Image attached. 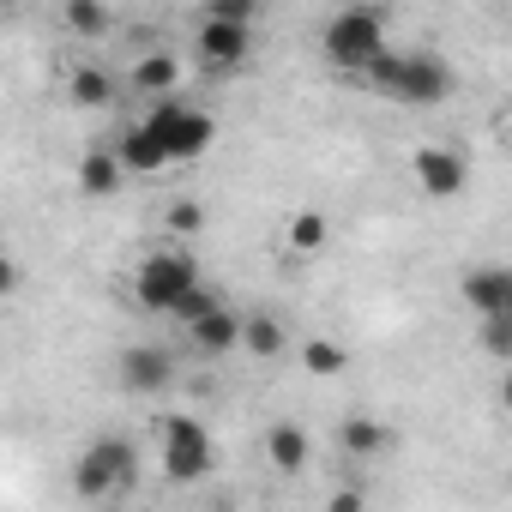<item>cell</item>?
<instances>
[{"label":"cell","instance_id":"cell-27","mask_svg":"<svg viewBox=\"0 0 512 512\" xmlns=\"http://www.w3.org/2000/svg\"><path fill=\"white\" fill-rule=\"evenodd\" d=\"M25 290V272H19V260H7V253H0V302L7 296H19Z\"/></svg>","mask_w":512,"mask_h":512},{"label":"cell","instance_id":"cell-22","mask_svg":"<svg viewBox=\"0 0 512 512\" xmlns=\"http://www.w3.org/2000/svg\"><path fill=\"white\" fill-rule=\"evenodd\" d=\"M302 362H308V374H344L350 368L344 344H332V338H308L302 344Z\"/></svg>","mask_w":512,"mask_h":512},{"label":"cell","instance_id":"cell-21","mask_svg":"<svg viewBox=\"0 0 512 512\" xmlns=\"http://www.w3.org/2000/svg\"><path fill=\"white\" fill-rule=\"evenodd\" d=\"M217 308H223V296H217L211 284H193V290H187V296L169 308V320H181V326H199V320H205V314H217Z\"/></svg>","mask_w":512,"mask_h":512},{"label":"cell","instance_id":"cell-26","mask_svg":"<svg viewBox=\"0 0 512 512\" xmlns=\"http://www.w3.org/2000/svg\"><path fill=\"white\" fill-rule=\"evenodd\" d=\"M320 512H368V494H362V488L350 482V488H338V494H332V500H326Z\"/></svg>","mask_w":512,"mask_h":512},{"label":"cell","instance_id":"cell-23","mask_svg":"<svg viewBox=\"0 0 512 512\" xmlns=\"http://www.w3.org/2000/svg\"><path fill=\"white\" fill-rule=\"evenodd\" d=\"M253 0H211V7L199 13V19H211V25H253Z\"/></svg>","mask_w":512,"mask_h":512},{"label":"cell","instance_id":"cell-20","mask_svg":"<svg viewBox=\"0 0 512 512\" xmlns=\"http://www.w3.org/2000/svg\"><path fill=\"white\" fill-rule=\"evenodd\" d=\"M326 241H332L326 211H296V223H290V247H296V253H320Z\"/></svg>","mask_w":512,"mask_h":512},{"label":"cell","instance_id":"cell-9","mask_svg":"<svg viewBox=\"0 0 512 512\" xmlns=\"http://www.w3.org/2000/svg\"><path fill=\"white\" fill-rule=\"evenodd\" d=\"M175 85H181V61H175V49H151V55H139L133 67H127V91H139V97H175Z\"/></svg>","mask_w":512,"mask_h":512},{"label":"cell","instance_id":"cell-4","mask_svg":"<svg viewBox=\"0 0 512 512\" xmlns=\"http://www.w3.org/2000/svg\"><path fill=\"white\" fill-rule=\"evenodd\" d=\"M133 482H139V446L121 440V434H103V440L85 446L79 464H73V494H79V500H103V494H115V488H133Z\"/></svg>","mask_w":512,"mask_h":512},{"label":"cell","instance_id":"cell-3","mask_svg":"<svg viewBox=\"0 0 512 512\" xmlns=\"http://www.w3.org/2000/svg\"><path fill=\"white\" fill-rule=\"evenodd\" d=\"M139 127L151 133V145L163 151V163H193V157H205V145L217 139V121H211L205 109L181 103V97L151 103V115H145Z\"/></svg>","mask_w":512,"mask_h":512},{"label":"cell","instance_id":"cell-17","mask_svg":"<svg viewBox=\"0 0 512 512\" xmlns=\"http://www.w3.org/2000/svg\"><path fill=\"white\" fill-rule=\"evenodd\" d=\"M67 91H73V103H79V109H103V103L115 97V79H109L103 67H91V61H85V67H73Z\"/></svg>","mask_w":512,"mask_h":512},{"label":"cell","instance_id":"cell-6","mask_svg":"<svg viewBox=\"0 0 512 512\" xmlns=\"http://www.w3.org/2000/svg\"><path fill=\"white\" fill-rule=\"evenodd\" d=\"M211 434H205V422L199 416H169L163 422V470H169V482H199L205 470H211Z\"/></svg>","mask_w":512,"mask_h":512},{"label":"cell","instance_id":"cell-25","mask_svg":"<svg viewBox=\"0 0 512 512\" xmlns=\"http://www.w3.org/2000/svg\"><path fill=\"white\" fill-rule=\"evenodd\" d=\"M199 223H205V211L193 199H175L169 205V235H199Z\"/></svg>","mask_w":512,"mask_h":512},{"label":"cell","instance_id":"cell-1","mask_svg":"<svg viewBox=\"0 0 512 512\" xmlns=\"http://www.w3.org/2000/svg\"><path fill=\"white\" fill-rule=\"evenodd\" d=\"M362 79H368L374 91H386L392 103H410V109H434V103L452 97V67H446L440 55H428V49H416V55L380 49Z\"/></svg>","mask_w":512,"mask_h":512},{"label":"cell","instance_id":"cell-24","mask_svg":"<svg viewBox=\"0 0 512 512\" xmlns=\"http://www.w3.org/2000/svg\"><path fill=\"white\" fill-rule=\"evenodd\" d=\"M482 350L488 356H512V314H494V320H482Z\"/></svg>","mask_w":512,"mask_h":512},{"label":"cell","instance_id":"cell-16","mask_svg":"<svg viewBox=\"0 0 512 512\" xmlns=\"http://www.w3.org/2000/svg\"><path fill=\"white\" fill-rule=\"evenodd\" d=\"M115 163L133 169V175H157V169H163V151H157L151 133L133 121V127H121V139H115Z\"/></svg>","mask_w":512,"mask_h":512},{"label":"cell","instance_id":"cell-2","mask_svg":"<svg viewBox=\"0 0 512 512\" xmlns=\"http://www.w3.org/2000/svg\"><path fill=\"white\" fill-rule=\"evenodd\" d=\"M380 49H386V13H380V7H344V13H332L326 31H320V55H326L338 73H350V79H362Z\"/></svg>","mask_w":512,"mask_h":512},{"label":"cell","instance_id":"cell-7","mask_svg":"<svg viewBox=\"0 0 512 512\" xmlns=\"http://www.w3.org/2000/svg\"><path fill=\"white\" fill-rule=\"evenodd\" d=\"M410 175H416V187H422L428 199H458V193L470 187V163H464L458 151H446V145H422V151L410 157Z\"/></svg>","mask_w":512,"mask_h":512},{"label":"cell","instance_id":"cell-15","mask_svg":"<svg viewBox=\"0 0 512 512\" xmlns=\"http://www.w3.org/2000/svg\"><path fill=\"white\" fill-rule=\"evenodd\" d=\"M338 446H344L350 458H374V452L392 446V428H386L380 416H344V422H338Z\"/></svg>","mask_w":512,"mask_h":512},{"label":"cell","instance_id":"cell-11","mask_svg":"<svg viewBox=\"0 0 512 512\" xmlns=\"http://www.w3.org/2000/svg\"><path fill=\"white\" fill-rule=\"evenodd\" d=\"M247 25H211V19H199V55H205V67H235V61H247Z\"/></svg>","mask_w":512,"mask_h":512},{"label":"cell","instance_id":"cell-10","mask_svg":"<svg viewBox=\"0 0 512 512\" xmlns=\"http://www.w3.org/2000/svg\"><path fill=\"white\" fill-rule=\"evenodd\" d=\"M464 302H470L482 320L512 314V272H506V266H476V272H464Z\"/></svg>","mask_w":512,"mask_h":512},{"label":"cell","instance_id":"cell-18","mask_svg":"<svg viewBox=\"0 0 512 512\" xmlns=\"http://www.w3.org/2000/svg\"><path fill=\"white\" fill-rule=\"evenodd\" d=\"M241 350H253V356H278V350H284V320H272V314L241 320Z\"/></svg>","mask_w":512,"mask_h":512},{"label":"cell","instance_id":"cell-19","mask_svg":"<svg viewBox=\"0 0 512 512\" xmlns=\"http://www.w3.org/2000/svg\"><path fill=\"white\" fill-rule=\"evenodd\" d=\"M61 25L73 37H103L109 31V7H97V0H67L61 7Z\"/></svg>","mask_w":512,"mask_h":512},{"label":"cell","instance_id":"cell-5","mask_svg":"<svg viewBox=\"0 0 512 512\" xmlns=\"http://www.w3.org/2000/svg\"><path fill=\"white\" fill-rule=\"evenodd\" d=\"M193 284H205L199 266H193V253H181V247H157L151 260L133 272V302H139L145 314H169Z\"/></svg>","mask_w":512,"mask_h":512},{"label":"cell","instance_id":"cell-13","mask_svg":"<svg viewBox=\"0 0 512 512\" xmlns=\"http://www.w3.org/2000/svg\"><path fill=\"white\" fill-rule=\"evenodd\" d=\"M187 338H193L199 356H229V350H241V314L217 308V314H205L199 326H187Z\"/></svg>","mask_w":512,"mask_h":512},{"label":"cell","instance_id":"cell-14","mask_svg":"<svg viewBox=\"0 0 512 512\" xmlns=\"http://www.w3.org/2000/svg\"><path fill=\"white\" fill-rule=\"evenodd\" d=\"M266 458H272V470L296 476V470L308 464V428H302V422H272V428H266Z\"/></svg>","mask_w":512,"mask_h":512},{"label":"cell","instance_id":"cell-8","mask_svg":"<svg viewBox=\"0 0 512 512\" xmlns=\"http://www.w3.org/2000/svg\"><path fill=\"white\" fill-rule=\"evenodd\" d=\"M115 374H121V386H127V392L151 398V392L175 386V356H169L163 344H127V350H121V362H115Z\"/></svg>","mask_w":512,"mask_h":512},{"label":"cell","instance_id":"cell-12","mask_svg":"<svg viewBox=\"0 0 512 512\" xmlns=\"http://www.w3.org/2000/svg\"><path fill=\"white\" fill-rule=\"evenodd\" d=\"M121 175H127V169H121V163H115V151H103V145H97V151H85V157H79V169H73V181H79V193H85V199H109V193H121Z\"/></svg>","mask_w":512,"mask_h":512}]
</instances>
